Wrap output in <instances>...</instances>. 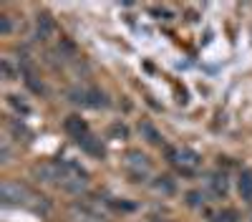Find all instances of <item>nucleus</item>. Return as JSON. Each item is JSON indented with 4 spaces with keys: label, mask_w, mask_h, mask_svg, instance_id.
I'll return each instance as SVG.
<instances>
[{
    "label": "nucleus",
    "mask_w": 252,
    "mask_h": 222,
    "mask_svg": "<svg viewBox=\"0 0 252 222\" xmlns=\"http://www.w3.org/2000/svg\"><path fill=\"white\" fill-rule=\"evenodd\" d=\"M33 174L46 182V185H53L63 192H81L89 182V174L83 167H78L76 161H46L33 169Z\"/></svg>",
    "instance_id": "nucleus-1"
},
{
    "label": "nucleus",
    "mask_w": 252,
    "mask_h": 222,
    "mask_svg": "<svg viewBox=\"0 0 252 222\" xmlns=\"http://www.w3.org/2000/svg\"><path fill=\"white\" fill-rule=\"evenodd\" d=\"M169 161H172V167L182 174H197L199 167H202V157L194 152V149H169Z\"/></svg>",
    "instance_id": "nucleus-2"
},
{
    "label": "nucleus",
    "mask_w": 252,
    "mask_h": 222,
    "mask_svg": "<svg viewBox=\"0 0 252 222\" xmlns=\"http://www.w3.org/2000/svg\"><path fill=\"white\" fill-rule=\"evenodd\" d=\"M68 101L76 106H83V109H103L109 104L106 96H103L98 89H91V86H78V89H71L68 91Z\"/></svg>",
    "instance_id": "nucleus-3"
},
{
    "label": "nucleus",
    "mask_w": 252,
    "mask_h": 222,
    "mask_svg": "<svg viewBox=\"0 0 252 222\" xmlns=\"http://www.w3.org/2000/svg\"><path fill=\"white\" fill-rule=\"evenodd\" d=\"M0 194H3V202H5V205H15V207H20V205H31V199H35L33 192H31L26 185H20V182H13V179L3 182V187H0Z\"/></svg>",
    "instance_id": "nucleus-4"
},
{
    "label": "nucleus",
    "mask_w": 252,
    "mask_h": 222,
    "mask_svg": "<svg viewBox=\"0 0 252 222\" xmlns=\"http://www.w3.org/2000/svg\"><path fill=\"white\" fill-rule=\"evenodd\" d=\"M124 167L131 172V177L141 179V177H146V174H149V169H152V161H149V157H146V154H141V152L131 149V152H126Z\"/></svg>",
    "instance_id": "nucleus-5"
},
{
    "label": "nucleus",
    "mask_w": 252,
    "mask_h": 222,
    "mask_svg": "<svg viewBox=\"0 0 252 222\" xmlns=\"http://www.w3.org/2000/svg\"><path fill=\"white\" fill-rule=\"evenodd\" d=\"M71 217H73V222H109L101 215V210H96L89 202H76L71 207Z\"/></svg>",
    "instance_id": "nucleus-6"
},
{
    "label": "nucleus",
    "mask_w": 252,
    "mask_h": 222,
    "mask_svg": "<svg viewBox=\"0 0 252 222\" xmlns=\"http://www.w3.org/2000/svg\"><path fill=\"white\" fill-rule=\"evenodd\" d=\"M63 127H66V131H68L76 141H78V139H83V136L89 134V127H86V121H83L81 116H68Z\"/></svg>",
    "instance_id": "nucleus-7"
},
{
    "label": "nucleus",
    "mask_w": 252,
    "mask_h": 222,
    "mask_svg": "<svg viewBox=\"0 0 252 222\" xmlns=\"http://www.w3.org/2000/svg\"><path fill=\"white\" fill-rule=\"evenodd\" d=\"M53 33V20H51V15H38V23H35V38L38 40H46L48 35Z\"/></svg>",
    "instance_id": "nucleus-8"
},
{
    "label": "nucleus",
    "mask_w": 252,
    "mask_h": 222,
    "mask_svg": "<svg viewBox=\"0 0 252 222\" xmlns=\"http://www.w3.org/2000/svg\"><path fill=\"white\" fill-rule=\"evenodd\" d=\"M152 187H154V192H159V194H174V190H177V185H174V179L172 177H157L154 182H152Z\"/></svg>",
    "instance_id": "nucleus-9"
},
{
    "label": "nucleus",
    "mask_w": 252,
    "mask_h": 222,
    "mask_svg": "<svg viewBox=\"0 0 252 222\" xmlns=\"http://www.w3.org/2000/svg\"><path fill=\"white\" fill-rule=\"evenodd\" d=\"M237 187H240V194H242V199L252 202V172H242V174H240Z\"/></svg>",
    "instance_id": "nucleus-10"
},
{
    "label": "nucleus",
    "mask_w": 252,
    "mask_h": 222,
    "mask_svg": "<svg viewBox=\"0 0 252 222\" xmlns=\"http://www.w3.org/2000/svg\"><path fill=\"white\" fill-rule=\"evenodd\" d=\"M78 144H81L83 149H86L89 154H94V157H103V147L98 144V141H96L91 134H86L83 139H78Z\"/></svg>",
    "instance_id": "nucleus-11"
},
{
    "label": "nucleus",
    "mask_w": 252,
    "mask_h": 222,
    "mask_svg": "<svg viewBox=\"0 0 252 222\" xmlns=\"http://www.w3.org/2000/svg\"><path fill=\"white\" fill-rule=\"evenodd\" d=\"M209 187H212V192L215 194H227V177L224 174H212L209 177Z\"/></svg>",
    "instance_id": "nucleus-12"
},
{
    "label": "nucleus",
    "mask_w": 252,
    "mask_h": 222,
    "mask_svg": "<svg viewBox=\"0 0 252 222\" xmlns=\"http://www.w3.org/2000/svg\"><path fill=\"white\" fill-rule=\"evenodd\" d=\"M139 134H144L149 144H159V141H161V136L157 134V129L152 124H146V121H144V124H139Z\"/></svg>",
    "instance_id": "nucleus-13"
},
{
    "label": "nucleus",
    "mask_w": 252,
    "mask_h": 222,
    "mask_svg": "<svg viewBox=\"0 0 252 222\" xmlns=\"http://www.w3.org/2000/svg\"><path fill=\"white\" fill-rule=\"evenodd\" d=\"M215 222H240V220H237V212H235V210H222V212L215 217Z\"/></svg>",
    "instance_id": "nucleus-14"
},
{
    "label": "nucleus",
    "mask_w": 252,
    "mask_h": 222,
    "mask_svg": "<svg viewBox=\"0 0 252 222\" xmlns=\"http://www.w3.org/2000/svg\"><path fill=\"white\" fill-rule=\"evenodd\" d=\"M109 134H111V136H116V139H126V134H129V129H126L124 124H114V127L109 129Z\"/></svg>",
    "instance_id": "nucleus-15"
},
{
    "label": "nucleus",
    "mask_w": 252,
    "mask_h": 222,
    "mask_svg": "<svg viewBox=\"0 0 252 222\" xmlns=\"http://www.w3.org/2000/svg\"><path fill=\"white\" fill-rule=\"evenodd\" d=\"M8 101H10V106H13V109H18V111H23V114L28 111V106L23 104V101H18V96H8Z\"/></svg>",
    "instance_id": "nucleus-16"
},
{
    "label": "nucleus",
    "mask_w": 252,
    "mask_h": 222,
    "mask_svg": "<svg viewBox=\"0 0 252 222\" xmlns=\"http://www.w3.org/2000/svg\"><path fill=\"white\" fill-rule=\"evenodd\" d=\"M3 73H5V78H8V81H13V78H15V71H13V66L8 63V61H3Z\"/></svg>",
    "instance_id": "nucleus-17"
},
{
    "label": "nucleus",
    "mask_w": 252,
    "mask_h": 222,
    "mask_svg": "<svg viewBox=\"0 0 252 222\" xmlns=\"http://www.w3.org/2000/svg\"><path fill=\"white\" fill-rule=\"evenodd\" d=\"M0 31H3V33H10V20H8V15L0 18Z\"/></svg>",
    "instance_id": "nucleus-18"
},
{
    "label": "nucleus",
    "mask_w": 252,
    "mask_h": 222,
    "mask_svg": "<svg viewBox=\"0 0 252 222\" xmlns=\"http://www.w3.org/2000/svg\"><path fill=\"white\" fill-rule=\"evenodd\" d=\"M189 202H192V205H199V192H192V194H189Z\"/></svg>",
    "instance_id": "nucleus-19"
}]
</instances>
